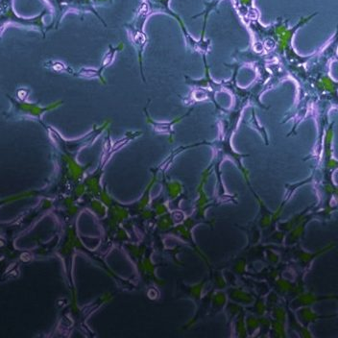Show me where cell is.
Segmentation results:
<instances>
[{
  "mask_svg": "<svg viewBox=\"0 0 338 338\" xmlns=\"http://www.w3.org/2000/svg\"><path fill=\"white\" fill-rule=\"evenodd\" d=\"M269 245L280 253L281 262L289 264V267L292 268L295 273L306 274L311 268L314 261L324 253L333 249L335 246V243H330L326 247L320 249L319 251L314 253L305 251L301 247L300 244L293 246H284V245L279 246L271 244Z\"/></svg>",
  "mask_w": 338,
  "mask_h": 338,
  "instance_id": "6da1fadb",
  "label": "cell"
},
{
  "mask_svg": "<svg viewBox=\"0 0 338 338\" xmlns=\"http://www.w3.org/2000/svg\"><path fill=\"white\" fill-rule=\"evenodd\" d=\"M316 207H317L316 211H314V212L311 211L309 214H307L303 221H301L294 228H292L289 232H287L285 238H284V242H283L284 246H293V245L300 244V242L305 238V228H306L307 224L316 218L320 219V214H319L320 206H317Z\"/></svg>",
  "mask_w": 338,
  "mask_h": 338,
  "instance_id": "7a4b0ae2",
  "label": "cell"
},
{
  "mask_svg": "<svg viewBox=\"0 0 338 338\" xmlns=\"http://www.w3.org/2000/svg\"><path fill=\"white\" fill-rule=\"evenodd\" d=\"M253 194L256 197V202L258 204V213L255 217L257 226L262 230V232L264 233V238L269 235L271 231H275L272 226L273 212H271L266 205L264 204V201L256 194L255 191H253Z\"/></svg>",
  "mask_w": 338,
  "mask_h": 338,
  "instance_id": "3957f363",
  "label": "cell"
},
{
  "mask_svg": "<svg viewBox=\"0 0 338 338\" xmlns=\"http://www.w3.org/2000/svg\"><path fill=\"white\" fill-rule=\"evenodd\" d=\"M336 300L337 296L336 295H316L313 292H306L304 291L303 293L299 294L298 296L292 299L291 301H289V308L292 310H296L299 307L302 306H313L314 304L319 303L324 300Z\"/></svg>",
  "mask_w": 338,
  "mask_h": 338,
  "instance_id": "277c9868",
  "label": "cell"
},
{
  "mask_svg": "<svg viewBox=\"0 0 338 338\" xmlns=\"http://www.w3.org/2000/svg\"><path fill=\"white\" fill-rule=\"evenodd\" d=\"M226 294L230 301L242 306L252 305L256 299V294L253 291L245 289L243 285L228 287L226 289Z\"/></svg>",
  "mask_w": 338,
  "mask_h": 338,
  "instance_id": "5b68a950",
  "label": "cell"
},
{
  "mask_svg": "<svg viewBox=\"0 0 338 338\" xmlns=\"http://www.w3.org/2000/svg\"><path fill=\"white\" fill-rule=\"evenodd\" d=\"M296 315L298 321L304 327H309L311 324L321 319H332L335 318L337 314H330V315H320L314 311L311 306H302L299 307L296 310H293Z\"/></svg>",
  "mask_w": 338,
  "mask_h": 338,
  "instance_id": "8992f818",
  "label": "cell"
},
{
  "mask_svg": "<svg viewBox=\"0 0 338 338\" xmlns=\"http://www.w3.org/2000/svg\"><path fill=\"white\" fill-rule=\"evenodd\" d=\"M265 249H266V244L257 243L252 246H246L245 249H243L240 252V254L244 256L248 262L249 271H253L255 263H258V262L265 263V259H264Z\"/></svg>",
  "mask_w": 338,
  "mask_h": 338,
  "instance_id": "52a82bcc",
  "label": "cell"
},
{
  "mask_svg": "<svg viewBox=\"0 0 338 338\" xmlns=\"http://www.w3.org/2000/svg\"><path fill=\"white\" fill-rule=\"evenodd\" d=\"M287 311H288V319H287V330L289 331H292L296 333V335L299 337L302 338H313L314 334L309 330V327H304L303 325L300 324L296 318L295 313L290 309L289 305L287 306Z\"/></svg>",
  "mask_w": 338,
  "mask_h": 338,
  "instance_id": "ba28073f",
  "label": "cell"
},
{
  "mask_svg": "<svg viewBox=\"0 0 338 338\" xmlns=\"http://www.w3.org/2000/svg\"><path fill=\"white\" fill-rule=\"evenodd\" d=\"M214 291H215V289L212 288L210 291H207L205 295L202 296L200 302L196 305L197 310H196L195 316L188 323L186 328H189V327L195 325L196 323H198L200 320H203L209 315L210 309H211V300H212V295H213Z\"/></svg>",
  "mask_w": 338,
  "mask_h": 338,
  "instance_id": "9c48e42d",
  "label": "cell"
},
{
  "mask_svg": "<svg viewBox=\"0 0 338 338\" xmlns=\"http://www.w3.org/2000/svg\"><path fill=\"white\" fill-rule=\"evenodd\" d=\"M318 205V203H313L311 205L306 206L303 211H301L300 213H298L296 215H293L292 217H290L287 221L281 223H277L276 229L284 232L287 235V232H289L292 228H294L296 225H298L301 221H303L305 218V216L307 214H309L311 211H314V207Z\"/></svg>",
  "mask_w": 338,
  "mask_h": 338,
  "instance_id": "30bf717a",
  "label": "cell"
},
{
  "mask_svg": "<svg viewBox=\"0 0 338 338\" xmlns=\"http://www.w3.org/2000/svg\"><path fill=\"white\" fill-rule=\"evenodd\" d=\"M226 267H228L229 270H231V272L237 275L239 278L246 277L249 272L248 262L240 253L237 256H231L230 261L227 262Z\"/></svg>",
  "mask_w": 338,
  "mask_h": 338,
  "instance_id": "8fae6325",
  "label": "cell"
},
{
  "mask_svg": "<svg viewBox=\"0 0 338 338\" xmlns=\"http://www.w3.org/2000/svg\"><path fill=\"white\" fill-rule=\"evenodd\" d=\"M228 301H229V299L224 290H215L212 295L211 309H210L209 315L211 317H214L217 314H221L227 305Z\"/></svg>",
  "mask_w": 338,
  "mask_h": 338,
  "instance_id": "7c38bea8",
  "label": "cell"
},
{
  "mask_svg": "<svg viewBox=\"0 0 338 338\" xmlns=\"http://www.w3.org/2000/svg\"><path fill=\"white\" fill-rule=\"evenodd\" d=\"M238 228L241 229L242 231H245L246 236H247V246H252L257 244L262 241V238H263V232L262 230L259 229V227L257 226L256 220L254 218L253 221L248 223L247 225L245 226H240V225H236Z\"/></svg>",
  "mask_w": 338,
  "mask_h": 338,
  "instance_id": "4fadbf2b",
  "label": "cell"
},
{
  "mask_svg": "<svg viewBox=\"0 0 338 338\" xmlns=\"http://www.w3.org/2000/svg\"><path fill=\"white\" fill-rule=\"evenodd\" d=\"M245 316H246V310L243 307L231 323V329H230L232 331L231 336L239 338L248 337L247 330H246V326H245Z\"/></svg>",
  "mask_w": 338,
  "mask_h": 338,
  "instance_id": "5bb4252c",
  "label": "cell"
},
{
  "mask_svg": "<svg viewBox=\"0 0 338 338\" xmlns=\"http://www.w3.org/2000/svg\"><path fill=\"white\" fill-rule=\"evenodd\" d=\"M210 280V277L209 276H206L203 280L201 281L197 282L196 284L194 285H187L185 287V290H186V293L189 297L191 298L195 304L197 305L201 298L203 296V291H204V288L206 284V282Z\"/></svg>",
  "mask_w": 338,
  "mask_h": 338,
  "instance_id": "9a60e30c",
  "label": "cell"
},
{
  "mask_svg": "<svg viewBox=\"0 0 338 338\" xmlns=\"http://www.w3.org/2000/svg\"><path fill=\"white\" fill-rule=\"evenodd\" d=\"M209 277L210 281L212 282V288L215 290H225L228 288V283L224 277V273L221 268L213 269L212 271H210Z\"/></svg>",
  "mask_w": 338,
  "mask_h": 338,
  "instance_id": "2e32d148",
  "label": "cell"
},
{
  "mask_svg": "<svg viewBox=\"0 0 338 338\" xmlns=\"http://www.w3.org/2000/svg\"><path fill=\"white\" fill-rule=\"evenodd\" d=\"M244 308H245L246 313L254 314L257 317L267 315V307H266L265 299L264 296H259L256 294V299H255L254 303L251 305L244 306Z\"/></svg>",
  "mask_w": 338,
  "mask_h": 338,
  "instance_id": "e0dca14e",
  "label": "cell"
},
{
  "mask_svg": "<svg viewBox=\"0 0 338 338\" xmlns=\"http://www.w3.org/2000/svg\"><path fill=\"white\" fill-rule=\"evenodd\" d=\"M289 302L283 301L282 303H280V305L274 306L271 308L267 315L272 318L274 320L281 322L287 324V319H288V311H287V306H288Z\"/></svg>",
  "mask_w": 338,
  "mask_h": 338,
  "instance_id": "ac0fdd59",
  "label": "cell"
},
{
  "mask_svg": "<svg viewBox=\"0 0 338 338\" xmlns=\"http://www.w3.org/2000/svg\"><path fill=\"white\" fill-rule=\"evenodd\" d=\"M270 330H269V337L272 338H287L289 337L287 324L281 323L277 320L270 318Z\"/></svg>",
  "mask_w": 338,
  "mask_h": 338,
  "instance_id": "d6986e66",
  "label": "cell"
},
{
  "mask_svg": "<svg viewBox=\"0 0 338 338\" xmlns=\"http://www.w3.org/2000/svg\"><path fill=\"white\" fill-rule=\"evenodd\" d=\"M244 306L239 305L235 302L231 301H228L227 305L224 308V313L226 315V322H227V327L229 328V330L231 329V323L233 321V319L236 318V316L240 313V310L243 308Z\"/></svg>",
  "mask_w": 338,
  "mask_h": 338,
  "instance_id": "ffe728a7",
  "label": "cell"
},
{
  "mask_svg": "<svg viewBox=\"0 0 338 338\" xmlns=\"http://www.w3.org/2000/svg\"><path fill=\"white\" fill-rule=\"evenodd\" d=\"M245 326L247 330L248 337H256V333L259 328V321L258 317L254 314H246L245 316Z\"/></svg>",
  "mask_w": 338,
  "mask_h": 338,
  "instance_id": "44dd1931",
  "label": "cell"
},
{
  "mask_svg": "<svg viewBox=\"0 0 338 338\" xmlns=\"http://www.w3.org/2000/svg\"><path fill=\"white\" fill-rule=\"evenodd\" d=\"M264 259L267 265L276 266L281 262L280 253L271 247L269 244H266V249L264 253Z\"/></svg>",
  "mask_w": 338,
  "mask_h": 338,
  "instance_id": "7402d4cb",
  "label": "cell"
},
{
  "mask_svg": "<svg viewBox=\"0 0 338 338\" xmlns=\"http://www.w3.org/2000/svg\"><path fill=\"white\" fill-rule=\"evenodd\" d=\"M284 238H285V233L276 229L275 231H271L269 235H267L264 238L263 243L264 244H271V245H279V246H280V245H283Z\"/></svg>",
  "mask_w": 338,
  "mask_h": 338,
  "instance_id": "603a6c76",
  "label": "cell"
},
{
  "mask_svg": "<svg viewBox=\"0 0 338 338\" xmlns=\"http://www.w3.org/2000/svg\"><path fill=\"white\" fill-rule=\"evenodd\" d=\"M259 321V328L256 333V337H268L269 336V330H270V317L268 315H264L258 317Z\"/></svg>",
  "mask_w": 338,
  "mask_h": 338,
  "instance_id": "cb8c5ba5",
  "label": "cell"
},
{
  "mask_svg": "<svg viewBox=\"0 0 338 338\" xmlns=\"http://www.w3.org/2000/svg\"><path fill=\"white\" fill-rule=\"evenodd\" d=\"M264 299H265V304H266V307H267V314L274 306L280 305V303H282L284 301L272 289L264 296Z\"/></svg>",
  "mask_w": 338,
  "mask_h": 338,
  "instance_id": "d4e9b609",
  "label": "cell"
},
{
  "mask_svg": "<svg viewBox=\"0 0 338 338\" xmlns=\"http://www.w3.org/2000/svg\"><path fill=\"white\" fill-rule=\"evenodd\" d=\"M45 66L50 69L56 71V72H66V73H73L72 69L69 66H66L62 62L58 61H48Z\"/></svg>",
  "mask_w": 338,
  "mask_h": 338,
  "instance_id": "484cf974",
  "label": "cell"
},
{
  "mask_svg": "<svg viewBox=\"0 0 338 338\" xmlns=\"http://www.w3.org/2000/svg\"><path fill=\"white\" fill-rule=\"evenodd\" d=\"M79 77H83V78H101V71L99 69H93V68H83L81 69L77 74ZM102 79V78H101ZM103 80V79H102ZM104 81V80H103Z\"/></svg>",
  "mask_w": 338,
  "mask_h": 338,
  "instance_id": "4316f807",
  "label": "cell"
},
{
  "mask_svg": "<svg viewBox=\"0 0 338 338\" xmlns=\"http://www.w3.org/2000/svg\"><path fill=\"white\" fill-rule=\"evenodd\" d=\"M275 45H276V43H275V41H273L272 39H268L264 42V46L267 50H272L275 47Z\"/></svg>",
  "mask_w": 338,
  "mask_h": 338,
  "instance_id": "83f0119b",
  "label": "cell"
},
{
  "mask_svg": "<svg viewBox=\"0 0 338 338\" xmlns=\"http://www.w3.org/2000/svg\"><path fill=\"white\" fill-rule=\"evenodd\" d=\"M255 49H256V52H262V51H263V45H261V44H256V45H255Z\"/></svg>",
  "mask_w": 338,
  "mask_h": 338,
  "instance_id": "f1b7e54d",
  "label": "cell"
}]
</instances>
